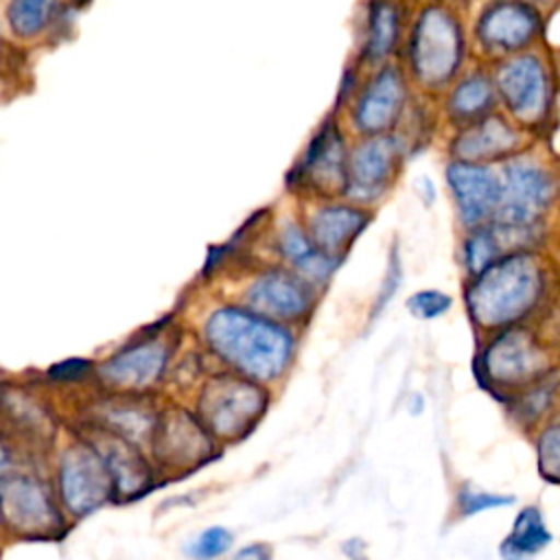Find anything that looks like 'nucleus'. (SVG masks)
I'll return each mask as SVG.
<instances>
[{
    "mask_svg": "<svg viewBox=\"0 0 560 560\" xmlns=\"http://www.w3.org/2000/svg\"><path fill=\"white\" fill-rule=\"evenodd\" d=\"M92 372V363L88 359H66L61 363H55L48 370V376L57 383H74L85 378Z\"/></svg>",
    "mask_w": 560,
    "mask_h": 560,
    "instance_id": "nucleus-34",
    "label": "nucleus"
},
{
    "mask_svg": "<svg viewBox=\"0 0 560 560\" xmlns=\"http://www.w3.org/2000/svg\"><path fill=\"white\" fill-rule=\"evenodd\" d=\"M553 394H556V381L549 378V374L545 378H540L538 383L525 387L523 392L514 394L510 400H508V407H510V413L523 424V427H529L534 422H538L547 409L551 407L553 402Z\"/></svg>",
    "mask_w": 560,
    "mask_h": 560,
    "instance_id": "nucleus-28",
    "label": "nucleus"
},
{
    "mask_svg": "<svg viewBox=\"0 0 560 560\" xmlns=\"http://www.w3.org/2000/svg\"><path fill=\"white\" fill-rule=\"evenodd\" d=\"M545 271L529 249L503 254L470 278L464 300L470 319L483 330L521 326L542 302Z\"/></svg>",
    "mask_w": 560,
    "mask_h": 560,
    "instance_id": "nucleus-2",
    "label": "nucleus"
},
{
    "mask_svg": "<svg viewBox=\"0 0 560 560\" xmlns=\"http://www.w3.org/2000/svg\"><path fill=\"white\" fill-rule=\"evenodd\" d=\"M464 55L457 20L444 7H424L409 39V61L418 81L429 88L448 83Z\"/></svg>",
    "mask_w": 560,
    "mask_h": 560,
    "instance_id": "nucleus-6",
    "label": "nucleus"
},
{
    "mask_svg": "<svg viewBox=\"0 0 560 560\" xmlns=\"http://www.w3.org/2000/svg\"><path fill=\"white\" fill-rule=\"evenodd\" d=\"M168 346L158 337H147L129 343L112 354L101 368V381L116 392H142L155 385L166 368Z\"/></svg>",
    "mask_w": 560,
    "mask_h": 560,
    "instance_id": "nucleus-13",
    "label": "nucleus"
},
{
    "mask_svg": "<svg viewBox=\"0 0 560 560\" xmlns=\"http://www.w3.org/2000/svg\"><path fill=\"white\" fill-rule=\"evenodd\" d=\"M405 81L396 66L381 68L372 81L363 88L357 107L354 122L359 131L370 136H385L400 118L405 107Z\"/></svg>",
    "mask_w": 560,
    "mask_h": 560,
    "instance_id": "nucleus-17",
    "label": "nucleus"
},
{
    "mask_svg": "<svg viewBox=\"0 0 560 560\" xmlns=\"http://www.w3.org/2000/svg\"><path fill=\"white\" fill-rule=\"evenodd\" d=\"M494 81L483 72H472L453 85L446 107L455 120L475 122L488 116L494 105Z\"/></svg>",
    "mask_w": 560,
    "mask_h": 560,
    "instance_id": "nucleus-24",
    "label": "nucleus"
},
{
    "mask_svg": "<svg viewBox=\"0 0 560 560\" xmlns=\"http://www.w3.org/2000/svg\"><path fill=\"white\" fill-rule=\"evenodd\" d=\"M0 422L31 440H46L50 435L48 413L37 400L15 387H0Z\"/></svg>",
    "mask_w": 560,
    "mask_h": 560,
    "instance_id": "nucleus-23",
    "label": "nucleus"
},
{
    "mask_svg": "<svg viewBox=\"0 0 560 560\" xmlns=\"http://www.w3.org/2000/svg\"><path fill=\"white\" fill-rule=\"evenodd\" d=\"M199 420L219 440H241L267 409V392L252 378L221 374L199 394Z\"/></svg>",
    "mask_w": 560,
    "mask_h": 560,
    "instance_id": "nucleus-5",
    "label": "nucleus"
},
{
    "mask_svg": "<svg viewBox=\"0 0 560 560\" xmlns=\"http://www.w3.org/2000/svg\"><path fill=\"white\" fill-rule=\"evenodd\" d=\"M400 276H402V267H400V260H398V254L396 249L389 254V262H387V271H385V280L381 284V291H378V298L374 302V311H372V317H376L385 304L392 300V295L398 291V284H400Z\"/></svg>",
    "mask_w": 560,
    "mask_h": 560,
    "instance_id": "nucleus-33",
    "label": "nucleus"
},
{
    "mask_svg": "<svg viewBox=\"0 0 560 560\" xmlns=\"http://www.w3.org/2000/svg\"><path fill=\"white\" fill-rule=\"evenodd\" d=\"M92 444L107 462V466L114 475L116 492L125 494L127 499H133V497L144 494L153 486L151 466L138 453L136 444H131L129 440H125L112 431H105V429L98 431V440H94Z\"/></svg>",
    "mask_w": 560,
    "mask_h": 560,
    "instance_id": "nucleus-19",
    "label": "nucleus"
},
{
    "mask_svg": "<svg viewBox=\"0 0 560 560\" xmlns=\"http://www.w3.org/2000/svg\"><path fill=\"white\" fill-rule=\"evenodd\" d=\"M451 306H453L451 295L440 289H422L407 298V311L416 319H424V322L442 317L444 313H448Z\"/></svg>",
    "mask_w": 560,
    "mask_h": 560,
    "instance_id": "nucleus-32",
    "label": "nucleus"
},
{
    "mask_svg": "<svg viewBox=\"0 0 560 560\" xmlns=\"http://www.w3.org/2000/svg\"><path fill=\"white\" fill-rule=\"evenodd\" d=\"M503 252L505 249L490 223L472 228V232L466 236V241L462 245V262H464L466 273L470 278H475L488 265H492L497 258H501Z\"/></svg>",
    "mask_w": 560,
    "mask_h": 560,
    "instance_id": "nucleus-26",
    "label": "nucleus"
},
{
    "mask_svg": "<svg viewBox=\"0 0 560 560\" xmlns=\"http://www.w3.org/2000/svg\"><path fill=\"white\" fill-rule=\"evenodd\" d=\"M232 560H273V549L267 542H249L241 547Z\"/></svg>",
    "mask_w": 560,
    "mask_h": 560,
    "instance_id": "nucleus-35",
    "label": "nucleus"
},
{
    "mask_svg": "<svg viewBox=\"0 0 560 560\" xmlns=\"http://www.w3.org/2000/svg\"><path fill=\"white\" fill-rule=\"evenodd\" d=\"M151 451L166 468H195L212 455V433L188 411H166L155 422Z\"/></svg>",
    "mask_w": 560,
    "mask_h": 560,
    "instance_id": "nucleus-11",
    "label": "nucleus"
},
{
    "mask_svg": "<svg viewBox=\"0 0 560 560\" xmlns=\"http://www.w3.org/2000/svg\"><path fill=\"white\" fill-rule=\"evenodd\" d=\"M370 223V212L350 203L322 206L311 214L308 236L328 256L339 258Z\"/></svg>",
    "mask_w": 560,
    "mask_h": 560,
    "instance_id": "nucleus-18",
    "label": "nucleus"
},
{
    "mask_svg": "<svg viewBox=\"0 0 560 560\" xmlns=\"http://www.w3.org/2000/svg\"><path fill=\"white\" fill-rule=\"evenodd\" d=\"M400 18L398 9L387 0H376L370 4L363 39V57L372 63L385 59L398 42Z\"/></svg>",
    "mask_w": 560,
    "mask_h": 560,
    "instance_id": "nucleus-25",
    "label": "nucleus"
},
{
    "mask_svg": "<svg viewBox=\"0 0 560 560\" xmlns=\"http://www.w3.org/2000/svg\"><path fill=\"white\" fill-rule=\"evenodd\" d=\"M57 0H9L7 20L18 37H35L55 15Z\"/></svg>",
    "mask_w": 560,
    "mask_h": 560,
    "instance_id": "nucleus-27",
    "label": "nucleus"
},
{
    "mask_svg": "<svg viewBox=\"0 0 560 560\" xmlns=\"http://www.w3.org/2000/svg\"><path fill=\"white\" fill-rule=\"evenodd\" d=\"M553 534L547 527L545 514L538 505H525L516 512L510 532L499 542L501 560H529L547 549Z\"/></svg>",
    "mask_w": 560,
    "mask_h": 560,
    "instance_id": "nucleus-22",
    "label": "nucleus"
},
{
    "mask_svg": "<svg viewBox=\"0 0 560 560\" xmlns=\"http://www.w3.org/2000/svg\"><path fill=\"white\" fill-rule=\"evenodd\" d=\"M0 523H2V514H0Z\"/></svg>",
    "mask_w": 560,
    "mask_h": 560,
    "instance_id": "nucleus-38",
    "label": "nucleus"
},
{
    "mask_svg": "<svg viewBox=\"0 0 560 560\" xmlns=\"http://www.w3.org/2000/svg\"><path fill=\"white\" fill-rule=\"evenodd\" d=\"M291 184H311L319 190H346L348 184V153L339 129L328 120L308 142L302 160L289 175Z\"/></svg>",
    "mask_w": 560,
    "mask_h": 560,
    "instance_id": "nucleus-15",
    "label": "nucleus"
},
{
    "mask_svg": "<svg viewBox=\"0 0 560 560\" xmlns=\"http://www.w3.org/2000/svg\"><path fill=\"white\" fill-rule=\"evenodd\" d=\"M501 203L494 223L516 249H527L538 223L553 203L558 186L553 175L532 158H510L499 171Z\"/></svg>",
    "mask_w": 560,
    "mask_h": 560,
    "instance_id": "nucleus-4",
    "label": "nucleus"
},
{
    "mask_svg": "<svg viewBox=\"0 0 560 560\" xmlns=\"http://www.w3.org/2000/svg\"><path fill=\"white\" fill-rule=\"evenodd\" d=\"M280 254L293 265L295 273L304 278L308 284H324L341 262L339 258H332L324 254L313 238L295 223H287L278 236Z\"/></svg>",
    "mask_w": 560,
    "mask_h": 560,
    "instance_id": "nucleus-21",
    "label": "nucleus"
},
{
    "mask_svg": "<svg viewBox=\"0 0 560 560\" xmlns=\"http://www.w3.org/2000/svg\"><path fill=\"white\" fill-rule=\"evenodd\" d=\"M516 503L514 494H503V492H492L477 488L470 481H464L457 492H455V510L462 518H470L490 510H503Z\"/></svg>",
    "mask_w": 560,
    "mask_h": 560,
    "instance_id": "nucleus-29",
    "label": "nucleus"
},
{
    "mask_svg": "<svg viewBox=\"0 0 560 560\" xmlns=\"http://www.w3.org/2000/svg\"><path fill=\"white\" fill-rule=\"evenodd\" d=\"M492 81L497 94L514 118L536 122L545 116L549 103V77L536 55H518L503 61Z\"/></svg>",
    "mask_w": 560,
    "mask_h": 560,
    "instance_id": "nucleus-9",
    "label": "nucleus"
},
{
    "mask_svg": "<svg viewBox=\"0 0 560 560\" xmlns=\"http://www.w3.org/2000/svg\"><path fill=\"white\" fill-rule=\"evenodd\" d=\"M0 514L7 527L24 538H57L63 529V514L50 488L26 472L0 477Z\"/></svg>",
    "mask_w": 560,
    "mask_h": 560,
    "instance_id": "nucleus-8",
    "label": "nucleus"
},
{
    "mask_svg": "<svg viewBox=\"0 0 560 560\" xmlns=\"http://www.w3.org/2000/svg\"><path fill=\"white\" fill-rule=\"evenodd\" d=\"M90 0H72V4L77 7V9H81V7H85Z\"/></svg>",
    "mask_w": 560,
    "mask_h": 560,
    "instance_id": "nucleus-37",
    "label": "nucleus"
},
{
    "mask_svg": "<svg viewBox=\"0 0 560 560\" xmlns=\"http://www.w3.org/2000/svg\"><path fill=\"white\" fill-rule=\"evenodd\" d=\"M245 300L254 313L267 319L293 322L311 311L313 284L298 273L276 269L256 278L247 289Z\"/></svg>",
    "mask_w": 560,
    "mask_h": 560,
    "instance_id": "nucleus-14",
    "label": "nucleus"
},
{
    "mask_svg": "<svg viewBox=\"0 0 560 560\" xmlns=\"http://www.w3.org/2000/svg\"><path fill=\"white\" fill-rule=\"evenodd\" d=\"M457 214L466 228H479L494 219L501 203L499 173L486 164L455 160L444 171Z\"/></svg>",
    "mask_w": 560,
    "mask_h": 560,
    "instance_id": "nucleus-10",
    "label": "nucleus"
},
{
    "mask_svg": "<svg viewBox=\"0 0 560 560\" xmlns=\"http://www.w3.org/2000/svg\"><path fill=\"white\" fill-rule=\"evenodd\" d=\"M540 28V15L523 0H497L477 22L479 42L497 52H516L525 48Z\"/></svg>",
    "mask_w": 560,
    "mask_h": 560,
    "instance_id": "nucleus-16",
    "label": "nucleus"
},
{
    "mask_svg": "<svg viewBox=\"0 0 560 560\" xmlns=\"http://www.w3.org/2000/svg\"><path fill=\"white\" fill-rule=\"evenodd\" d=\"M210 350L241 376L269 383L284 374L293 357L287 328L258 313L225 306L214 311L203 328Z\"/></svg>",
    "mask_w": 560,
    "mask_h": 560,
    "instance_id": "nucleus-1",
    "label": "nucleus"
},
{
    "mask_svg": "<svg viewBox=\"0 0 560 560\" xmlns=\"http://www.w3.org/2000/svg\"><path fill=\"white\" fill-rule=\"evenodd\" d=\"M9 464H11V453H9V448L0 440V472H4Z\"/></svg>",
    "mask_w": 560,
    "mask_h": 560,
    "instance_id": "nucleus-36",
    "label": "nucleus"
},
{
    "mask_svg": "<svg viewBox=\"0 0 560 560\" xmlns=\"http://www.w3.org/2000/svg\"><path fill=\"white\" fill-rule=\"evenodd\" d=\"M516 144L518 136L503 118L486 116L457 133V138L453 140V153L457 155V160L481 164V160L503 158L512 153Z\"/></svg>",
    "mask_w": 560,
    "mask_h": 560,
    "instance_id": "nucleus-20",
    "label": "nucleus"
},
{
    "mask_svg": "<svg viewBox=\"0 0 560 560\" xmlns=\"http://www.w3.org/2000/svg\"><path fill=\"white\" fill-rule=\"evenodd\" d=\"M402 155V149L392 136H370L348 155L346 195L352 201L368 203L378 199Z\"/></svg>",
    "mask_w": 560,
    "mask_h": 560,
    "instance_id": "nucleus-12",
    "label": "nucleus"
},
{
    "mask_svg": "<svg viewBox=\"0 0 560 560\" xmlns=\"http://www.w3.org/2000/svg\"><path fill=\"white\" fill-rule=\"evenodd\" d=\"M536 466L545 481L560 486V418L547 420L536 435Z\"/></svg>",
    "mask_w": 560,
    "mask_h": 560,
    "instance_id": "nucleus-30",
    "label": "nucleus"
},
{
    "mask_svg": "<svg viewBox=\"0 0 560 560\" xmlns=\"http://www.w3.org/2000/svg\"><path fill=\"white\" fill-rule=\"evenodd\" d=\"M59 494L72 516H88L116 494L114 475L90 440L72 442L59 457Z\"/></svg>",
    "mask_w": 560,
    "mask_h": 560,
    "instance_id": "nucleus-7",
    "label": "nucleus"
},
{
    "mask_svg": "<svg viewBox=\"0 0 560 560\" xmlns=\"http://www.w3.org/2000/svg\"><path fill=\"white\" fill-rule=\"evenodd\" d=\"M472 372L483 389L508 402L514 394L545 378L551 368L540 339L523 326H512L488 339L475 357Z\"/></svg>",
    "mask_w": 560,
    "mask_h": 560,
    "instance_id": "nucleus-3",
    "label": "nucleus"
},
{
    "mask_svg": "<svg viewBox=\"0 0 560 560\" xmlns=\"http://www.w3.org/2000/svg\"><path fill=\"white\" fill-rule=\"evenodd\" d=\"M232 542H234V536L228 527L212 525V527H206L203 532H199L186 545V553L192 560H214V558L225 556L230 551Z\"/></svg>",
    "mask_w": 560,
    "mask_h": 560,
    "instance_id": "nucleus-31",
    "label": "nucleus"
}]
</instances>
